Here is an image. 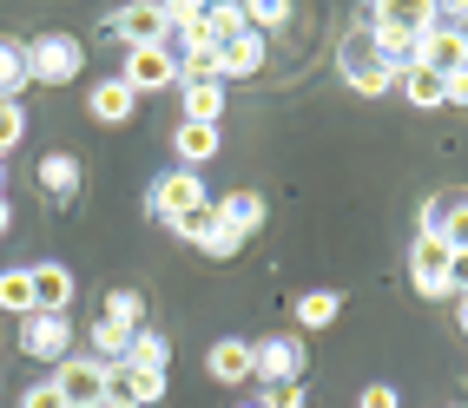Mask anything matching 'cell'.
Here are the masks:
<instances>
[{"label": "cell", "mask_w": 468, "mask_h": 408, "mask_svg": "<svg viewBox=\"0 0 468 408\" xmlns=\"http://www.w3.org/2000/svg\"><path fill=\"white\" fill-rule=\"evenodd\" d=\"M435 237L449 250H468V184L462 192H435Z\"/></svg>", "instance_id": "19"}, {"label": "cell", "mask_w": 468, "mask_h": 408, "mask_svg": "<svg viewBox=\"0 0 468 408\" xmlns=\"http://www.w3.org/2000/svg\"><path fill=\"white\" fill-rule=\"evenodd\" d=\"M34 184H40L47 198H73L80 192V159H73V152H47L40 172H34Z\"/></svg>", "instance_id": "22"}, {"label": "cell", "mask_w": 468, "mask_h": 408, "mask_svg": "<svg viewBox=\"0 0 468 408\" xmlns=\"http://www.w3.org/2000/svg\"><path fill=\"white\" fill-rule=\"evenodd\" d=\"M86 112L100 119V125H133L139 92H133L126 79H119V73H112V79H92V86H86Z\"/></svg>", "instance_id": "12"}, {"label": "cell", "mask_w": 468, "mask_h": 408, "mask_svg": "<svg viewBox=\"0 0 468 408\" xmlns=\"http://www.w3.org/2000/svg\"><path fill=\"white\" fill-rule=\"evenodd\" d=\"M258 408H310V402H303V389L291 382V389H264V395H258Z\"/></svg>", "instance_id": "35"}, {"label": "cell", "mask_w": 468, "mask_h": 408, "mask_svg": "<svg viewBox=\"0 0 468 408\" xmlns=\"http://www.w3.org/2000/svg\"><path fill=\"white\" fill-rule=\"evenodd\" d=\"M205 369H211V382H258V342H244V336H218L211 350H205Z\"/></svg>", "instance_id": "10"}, {"label": "cell", "mask_w": 468, "mask_h": 408, "mask_svg": "<svg viewBox=\"0 0 468 408\" xmlns=\"http://www.w3.org/2000/svg\"><path fill=\"white\" fill-rule=\"evenodd\" d=\"M356 408H402V395H396V382H363Z\"/></svg>", "instance_id": "34"}, {"label": "cell", "mask_w": 468, "mask_h": 408, "mask_svg": "<svg viewBox=\"0 0 468 408\" xmlns=\"http://www.w3.org/2000/svg\"><path fill=\"white\" fill-rule=\"evenodd\" d=\"M159 395H165V375L159 369H133V362L112 369V408H145Z\"/></svg>", "instance_id": "15"}, {"label": "cell", "mask_w": 468, "mask_h": 408, "mask_svg": "<svg viewBox=\"0 0 468 408\" xmlns=\"http://www.w3.org/2000/svg\"><path fill=\"white\" fill-rule=\"evenodd\" d=\"M27 86H34V79H27V40L0 34V99H20Z\"/></svg>", "instance_id": "23"}, {"label": "cell", "mask_w": 468, "mask_h": 408, "mask_svg": "<svg viewBox=\"0 0 468 408\" xmlns=\"http://www.w3.org/2000/svg\"><path fill=\"white\" fill-rule=\"evenodd\" d=\"M145 211L159 217V225H185V217H198V211H211V192H205V178L198 172H165V178H152V198H145Z\"/></svg>", "instance_id": "3"}, {"label": "cell", "mask_w": 468, "mask_h": 408, "mask_svg": "<svg viewBox=\"0 0 468 408\" xmlns=\"http://www.w3.org/2000/svg\"><path fill=\"white\" fill-rule=\"evenodd\" d=\"M20 408H67V395H59L53 375H47V382H27V389H20Z\"/></svg>", "instance_id": "31"}, {"label": "cell", "mask_w": 468, "mask_h": 408, "mask_svg": "<svg viewBox=\"0 0 468 408\" xmlns=\"http://www.w3.org/2000/svg\"><path fill=\"white\" fill-rule=\"evenodd\" d=\"M211 7H205V0H165V34H178L185 47H205L211 40V20H205ZM218 47V40H211Z\"/></svg>", "instance_id": "18"}, {"label": "cell", "mask_w": 468, "mask_h": 408, "mask_svg": "<svg viewBox=\"0 0 468 408\" xmlns=\"http://www.w3.org/2000/svg\"><path fill=\"white\" fill-rule=\"evenodd\" d=\"M172 145H178V159H185V172H198V165H211L218 152H225V132H218V125H185V119H178V132H172Z\"/></svg>", "instance_id": "17"}, {"label": "cell", "mask_w": 468, "mask_h": 408, "mask_svg": "<svg viewBox=\"0 0 468 408\" xmlns=\"http://www.w3.org/2000/svg\"><path fill=\"white\" fill-rule=\"evenodd\" d=\"M238 408H258V402H238Z\"/></svg>", "instance_id": "40"}, {"label": "cell", "mask_w": 468, "mask_h": 408, "mask_svg": "<svg viewBox=\"0 0 468 408\" xmlns=\"http://www.w3.org/2000/svg\"><path fill=\"white\" fill-rule=\"evenodd\" d=\"M7 225H14V204H7V198H0V237H7Z\"/></svg>", "instance_id": "39"}, {"label": "cell", "mask_w": 468, "mask_h": 408, "mask_svg": "<svg viewBox=\"0 0 468 408\" xmlns=\"http://www.w3.org/2000/svg\"><path fill=\"white\" fill-rule=\"evenodd\" d=\"M449 106H468V73H455V79H449Z\"/></svg>", "instance_id": "37"}, {"label": "cell", "mask_w": 468, "mask_h": 408, "mask_svg": "<svg viewBox=\"0 0 468 408\" xmlns=\"http://www.w3.org/2000/svg\"><path fill=\"white\" fill-rule=\"evenodd\" d=\"M264 73V34H231V40H218V79H258Z\"/></svg>", "instance_id": "13"}, {"label": "cell", "mask_w": 468, "mask_h": 408, "mask_svg": "<svg viewBox=\"0 0 468 408\" xmlns=\"http://www.w3.org/2000/svg\"><path fill=\"white\" fill-rule=\"evenodd\" d=\"M211 217H218V225H225V231H238L244 244H251V237H258V225H264V198L251 192V184H238V192L211 198Z\"/></svg>", "instance_id": "14"}, {"label": "cell", "mask_w": 468, "mask_h": 408, "mask_svg": "<svg viewBox=\"0 0 468 408\" xmlns=\"http://www.w3.org/2000/svg\"><path fill=\"white\" fill-rule=\"evenodd\" d=\"M449 257H455V250L442 237H416L410 244V284H416V297H429V303L449 297Z\"/></svg>", "instance_id": "8"}, {"label": "cell", "mask_w": 468, "mask_h": 408, "mask_svg": "<svg viewBox=\"0 0 468 408\" xmlns=\"http://www.w3.org/2000/svg\"><path fill=\"white\" fill-rule=\"evenodd\" d=\"M119 79H126L139 99H145V92L178 86V47H172V40H159V47H133V53H126V67H119Z\"/></svg>", "instance_id": "5"}, {"label": "cell", "mask_w": 468, "mask_h": 408, "mask_svg": "<svg viewBox=\"0 0 468 408\" xmlns=\"http://www.w3.org/2000/svg\"><path fill=\"white\" fill-rule=\"evenodd\" d=\"M462 408H468V402H462Z\"/></svg>", "instance_id": "42"}, {"label": "cell", "mask_w": 468, "mask_h": 408, "mask_svg": "<svg viewBox=\"0 0 468 408\" xmlns=\"http://www.w3.org/2000/svg\"><path fill=\"white\" fill-rule=\"evenodd\" d=\"M20 139H27V106L20 99H0V159H7Z\"/></svg>", "instance_id": "30"}, {"label": "cell", "mask_w": 468, "mask_h": 408, "mask_svg": "<svg viewBox=\"0 0 468 408\" xmlns=\"http://www.w3.org/2000/svg\"><path fill=\"white\" fill-rule=\"evenodd\" d=\"M205 20H211V40H231V34H244V7H211Z\"/></svg>", "instance_id": "33"}, {"label": "cell", "mask_w": 468, "mask_h": 408, "mask_svg": "<svg viewBox=\"0 0 468 408\" xmlns=\"http://www.w3.org/2000/svg\"><path fill=\"white\" fill-rule=\"evenodd\" d=\"M27 277H34V309H47V317H67L73 309V270L67 264H34Z\"/></svg>", "instance_id": "16"}, {"label": "cell", "mask_w": 468, "mask_h": 408, "mask_svg": "<svg viewBox=\"0 0 468 408\" xmlns=\"http://www.w3.org/2000/svg\"><path fill=\"white\" fill-rule=\"evenodd\" d=\"M0 178H7V172H0Z\"/></svg>", "instance_id": "41"}, {"label": "cell", "mask_w": 468, "mask_h": 408, "mask_svg": "<svg viewBox=\"0 0 468 408\" xmlns=\"http://www.w3.org/2000/svg\"><path fill=\"white\" fill-rule=\"evenodd\" d=\"M106 34L119 40V47H159L165 40V7H119L112 20H106Z\"/></svg>", "instance_id": "11"}, {"label": "cell", "mask_w": 468, "mask_h": 408, "mask_svg": "<svg viewBox=\"0 0 468 408\" xmlns=\"http://www.w3.org/2000/svg\"><path fill=\"white\" fill-rule=\"evenodd\" d=\"M284 20H291V0H251V7H244L251 34H271V26H284Z\"/></svg>", "instance_id": "29"}, {"label": "cell", "mask_w": 468, "mask_h": 408, "mask_svg": "<svg viewBox=\"0 0 468 408\" xmlns=\"http://www.w3.org/2000/svg\"><path fill=\"white\" fill-rule=\"evenodd\" d=\"M396 92L410 99L416 112H435V106H449V79H435L429 67H410V73H396Z\"/></svg>", "instance_id": "21"}, {"label": "cell", "mask_w": 468, "mask_h": 408, "mask_svg": "<svg viewBox=\"0 0 468 408\" xmlns=\"http://www.w3.org/2000/svg\"><path fill=\"white\" fill-rule=\"evenodd\" d=\"M449 297H455V303L468 297V250H455V257H449Z\"/></svg>", "instance_id": "36"}, {"label": "cell", "mask_w": 468, "mask_h": 408, "mask_svg": "<svg viewBox=\"0 0 468 408\" xmlns=\"http://www.w3.org/2000/svg\"><path fill=\"white\" fill-rule=\"evenodd\" d=\"M462 20H468V0H429V26H455L462 34Z\"/></svg>", "instance_id": "32"}, {"label": "cell", "mask_w": 468, "mask_h": 408, "mask_svg": "<svg viewBox=\"0 0 468 408\" xmlns=\"http://www.w3.org/2000/svg\"><path fill=\"white\" fill-rule=\"evenodd\" d=\"M225 99H231L225 79H192L185 86V125H218L225 119Z\"/></svg>", "instance_id": "20"}, {"label": "cell", "mask_w": 468, "mask_h": 408, "mask_svg": "<svg viewBox=\"0 0 468 408\" xmlns=\"http://www.w3.org/2000/svg\"><path fill=\"white\" fill-rule=\"evenodd\" d=\"M455 330H462V336H468V297H462V303H455Z\"/></svg>", "instance_id": "38"}, {"label": "cell", "mask_w": 468, "mask_h": 408, "mask_svg": "<svg viewBox=\"0 0 468 408\" xmlns=\"http://www.w3.org/2000/svg\"><path fill=\"white\" fill-rule=\"evenodd\" d=\"M80 73H86V47L73 34L47 26V34L27 40V79H34V86H73Z\"/></svg>", "instance_id": "2"}, {"label": "cell", "mask_w": 468, "mask_h": 408, "mask_svg": "<svg viewBox=\"0 0 468 408\" xmlns=\"http://www.w3.org/2000/svg\"><path fill=\"white\" fill-rule=\"evenodd\" d=\"M0 309L7 317H34V277L27 270H0Z\"/></svg>", "instance_id": "26"}, {"label": "cell", "mask_w": 468, "mask_h": 408, "mask_svg": "<svg viewBox=\"0 0 468 408\" xmlns=\"http://www.w3.org/2000/svg\"><path fill=\"white\" fill-rule=\"evenodd\" d=\"M343 317V290H303L297 297V330H330Z\"/></svg>", "instance_id": "24"}, {"label": "cell", "mask_w": 468, "mask_h": 408, "mask_svg": "<svg viewBox=\"0 0 468 408\" xmlns=\"http://www.w3.org/2000/svg\"><path fill=\"white\" fill-rule=\"evenodd\" d=\"M198 250H205L211 264H231L238 250H244V237H238V231H225V225H218V217H211V225L198 231Z\"/></svg>", "instance_id": "28"}, {"label": "cell", "mask_w": 468, "mask_h": 408, "mask_svg": "<svg viewBox=\"0 0 468 408\" xmlns=\"http://www.w3.org/2000/svg\"><path fill=\"white\" fill-rule=\"evenodd\" d=\"M100 323L126 330V336H139V330H145V297H139V290H112V297H106V317H100Z\"/></svg>", "instance_id": "25"}, {"label": "cell", "mask_w": 468, "mask_h": 408, "mask_svg": "<svg viewBox=\"0 0 468 408\" xmlns=\"http://www.w3.org/2000/svg\"><path fill=\"white\" fill-rule=\"evenodd\" d=\"M53 389L67 395V408H112V369L92 356H67L53 369Z\"/></svg>", "instance_id": "4"}, {"label": "cell", "mask_w": 468, "mask_h": 408, "mask_svg": "<svg viewBox=\"0 0 468 408\" xmlns=\"http://www.w3.org/2000/svg\"><path fill=\"white\" fill-rule=\"evenodd\" d=\"M303 369H310L303 336H264V342H258V382H264V389H291V382H303Z\"/></svg>", "instance_id": "7"}, {"label": "cell", "mask_w": 468, "mask_h": 408, "mask_svg": "<svg viewBox=\"0 0 468 408\" xmlns=\"http://www.w3.org/2000/svg\"><path fill=\"white\" fill-rule=\"evenodd\" d=\"M336 73H343V86H350L356 99H383V92L396 86V73L383 67L377 40H369V26H350V34H343V47H336Z\"/></svg>", "instance_id": "1"}, {"label": "cell", "mask_w": 468, "mask_h": 408, "mask_svg": "<svg viewBox=\"0 0 468 408\" xmlns=\"http://www.w3.org/2000/svg\"><path fill=\"white\" fill-rule=\"evenodd\" d=\"M416 67H429L435 79L468 73V26H462V34H455V26H429L422 47H416Z\"/></svg>", "instance_id": "9"}, {"label": "cell", "mask_w": 468, "mask_h": 408, "mask_svg": "<svg viewBox=\"0 0 468 408\" xmlns=\"http://www.w3.org/2000/svg\"><path fill=\"white\" fill-rule=\"evenodd\" d=\"M73 317H47V309H34V317H20V350L34 356V362H67L73 356Z\"/></svg>", "instance_id": "6"}, {"label": "cell", "mask_w": 468, "mask_h": 408, "mask_svg": "<svg viewBox=\"0 0 468 408\" xmlns=\"http://www.w3.org/2000/svg\"><path fill=\"white\" fill-rule=\"evenodd\" d=\"M126 362H133V369H159V375H165V369H172V342H165L159 330H139V336H133V356H126Z\"/></svg>", "instance_id": "27"}]
</instances>
